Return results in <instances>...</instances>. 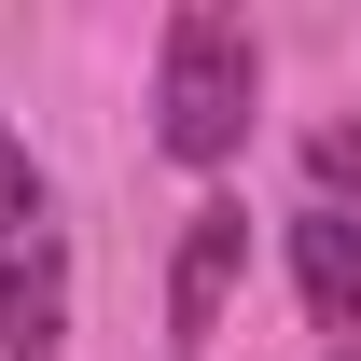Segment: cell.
<instances>
[{
    "mask_svg": "<svg viewBox=\"0 0 361 361\" xmlns=\"http://www.w3.org/2000/svg\"><path fill=\"white\" fill-rule=\"evenodd\" d=\"M250 111H264V42L236 14H209V0H180L167 14V84H153V139L180 167H223L250 139Z\"/></svg>",
    "mask_w": 361,
    "mask_h": 361,
    "instance_id": "obj_1",
    "label": "cell"
},
{
    "mask_svg": "<svg viewBox=\"0 0 361 361\" xmlns=\"http://www.w3.org/2000/svg\"><path fill=\"white\" fill-rule=\"evenodd\" d=\"M236 264H250V209H223V195H209V209L180 223V264H167V361H209Z\"/></svg>",
    "mask_w": 361,
    "mask_h": 361,
    "instance_id": "obj_2",
    "label": "cell"
},
{
    "mask_svg": "<svg viewBox=\"0 0 361 361\" xmlns=\"http://www.w3.org/2000/svg\"><path fill=\"white\" fill-rule=\"evenodd\" d=\"M56 334H70V250L42 223L0 250V361H56Z\"/></svg>",
    "mask_w": 361,
    "mask_h": 361,
    "instance_id": "obj_3",
    "label": "cell"
},
{
    "mask_svg": "<svg viewBox=\"0 0 361 361\" xmlns=\"http://www.w3.org/2000/svg\"><path fill=\"white\" fill-rule=\"evenodd\" d=\"M292 278H306V319L319 334H361V223L319 195V209H292Z\"/></svg>",
    "mask_w": 361,
    "mask_h": 361,
    "instance_id": "obj_4",
    "label": "cell"
},
{
    "mask_svg": "<svg viewBox=\"0 0 361 361\" xmlns=\"http://www.w3.org/2000/svg\"><path fill=\"white\" fill-rule=\"evenodd\" d=\"M14 236H42V167H28V139L0 126V250Z\"/></svg>",
    "mask_w": 361,
    "mask_h": 361,
    "instance_id": "obj_5",
    "label": "cell"
},
{
    "mask_svg": "<svg viewBox=\"0 0 361 361\" xmlns=\"http://www.w3.org/2000/svg\"><path fill=\"white\" fill-rule=\"evenodd\" d=\"M306 167L334 180V195H348V180H361V139H348V126H319V153H306Z\"/></svg>",
    "mask_w": 361,
    "mask_h": 361,
    "instance_id": "obj_6",
    "label": "cell"
}]
</instances>
